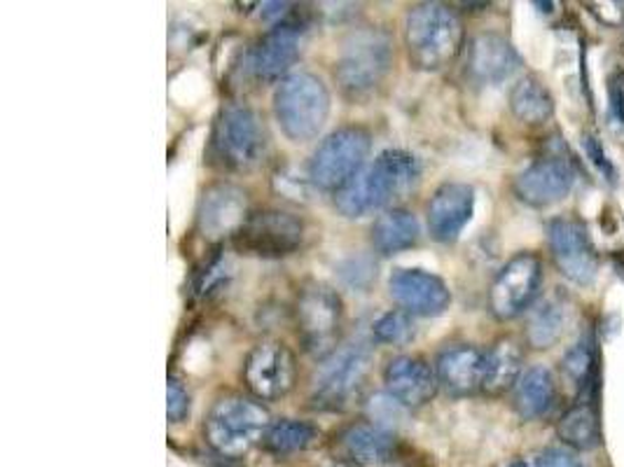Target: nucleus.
I'll list each match as a JSON object with an SVG mask.
<instances>
[{"instance_id":"f257e3e1","label":"nucleus","mask_w":624,"mask_h":467,"mask_svg":"<svg viewBox=\"0 0 624 467\" xmlns=\"http://www.w3.org/2000/svg\"><path fill=\"white\" fill-rule=\"evenodd\" d=\"M421 178L419 159L408 150H384L370 167L335 192V206L345 217H362L408 194Z\"/></svg>"},{"instance_id":"f03ea898","label":"nucleus","mask_w":624,"mask_h":467,"mask_svg":"<svg viewBox=\"0 0 624 467\" xmlns=\"http://www.w3.org/2000/svg\"><path fill=\"white\" fill-rule=\"evenodd\" d=\"M274 115L293 144H309L330 117V92L314 73H290L274 92Z\"/></svg>"},{"instance_id":"7ed1b4c3","label":"nucleus","mask_w":624,"mask_h":467,"mask_svg":"<svg viewBox=\"0 0 624 467\" xmlns=\"http://www.w3.org/2000/svg\"><path fill=\"white\" fill-rule=\"evenodd\" d=\"M391 64V38L379 29H360L341 43L335 64V79L345 96L360 100L374 94V89L384 83Z\"/></svg>"},{"instance_id":"20e7f679","label":"nucleus","mask_w":624,"mask_h":467,"mask_svg":"<svg viewBox=\"0 0 624 467\" xmlns=\"http://www.w3.org/2000/svg\"><path fill=\"white\" fill-rule=\"evenodd\" d=\"M405 45L414 66L424 71L445 68L463 45L461 19L445 6H416L405 19Z\"/></svg>"},{"instance_id":"39448f33","label":"nucleus","mask_w":624,"mask_h":467,"mask_svg":"<svg viewBox=\"0 0 624 467\" xmlns=\"http://www.w3.org/2000/svg\"><path fill=\"white\" fill-rule=\"evenodd\" d=\"M269 412L246 397H223L207 418V439L218 454L236 458L248 454L269 431Z\"/></svg>"},{"instance_id":"423d86ee","label":"nucleus","mask_w":624,"mask_h":467,"mask_svg":"<svg viewBox=\"0 0 624 467\" xmlns=\"http://www.w3.org/2000/svg\"><path fill=\"white\" fill-rule=\"evenodd\" d=\"M372 136L362 127H341L320 144L309 161V180L316 188L337 192L366 169Z\"/></svg>"},{"instance_id":"0eeeda50","label":"nucleus","mask_w":624,"mask_h":467,"mask_svg":"<svg viewBox=\"0 0 624 467\" xmlns=\"http://www.w3.org/2000/svg\"><path fill=\"white\" fill-rule=\"evenodd\" d=\"M297 335L305 349L314 355H328L335 351V343L345 320V307L339 295L324 286V283H309L297 297Z\"/></svg>"},{"instance_id":"6e6552de","label":"nucleus","mask_w":624,"mask_h":467,"mask_svg":"<svg viewBox=\"0 0 624 467\" xmlns=\"http://www.w3.org/2000/svg\"><path fill=\"white\" fill-rule=\"evenodd\" d=\"M372 364V353L366 343H349L332 351L316 372L314 402L324 410H337L360 391Z\"/></svg>"},{"instance_id":"1a4fd4ad","label":"nucleus","mask_w":624,"mask_h":467,"mask_svg":"<svg viewBox=\"0 0 624 467\" xmlns=\"http://www.w3.org/2000/svg\"><path fill=\"white\" fill-rule=\"evenodd\" d=\"M220 164L232 171H251L265 152V131L246 106H230L220 115L213 136Z\"/></svg>"},{"instance_id":"9d476101","label":"nucleus","mask_w":624,"mask_h":467,"mask_svg":"<svg viewBox=\"0 0 624 467\" xmlns=\"http://www.w3.org/2000/svg\"><path fill=\"white\" fill-rule=\"evenodd\" d=\"M548 241L559 274L575 286H592L599 276V253L585 222L575 217H557L548 225Z\"/></svg>"},{"instance_id":"9b49d317","label":"nucleus","mask_w":624,"mask_h":467,"mask_svg":"<svg viewBox=\"0 0 624 467\" xmlns=\"http://www.w3.org/2000/svg\"><path fill=\"white\" fill-rule=\"evenodd\" d=\"M542 283V259L519 253L498 272L489 290V311L498 320H512L531 309Z\"/></svg>"},{"instance_id":"f8f14e48","label":"nucleus","mask_w":624,"mask_h":467,"mask_svg":"<svg viewBox=\"0 0 624 467\" xmlns=\"http://www.w3.org/2000/svg\"><path fill=\"white\" fill-rule=\"evenodd\" d=\"M305 238L302 220L286 211H263L251 215L234 234V246L260 257H284L295 253Z\"/></svg>"},{"instance_id":"ddd939ff","label":"nucleus","mask_w":624,"mask_h":467,"mask_svg":"<svg viewBox=\"0 0 624 467\" xmlns=\"http://www.w3.org/2000/svg\"><path fill=\"white\" fill-rule=\"evenodd\" d=\"M295 355L281 341L257 343L244 364V381L248 391L265 402L288 395L295 385Z\"/></svg>"},{"instance_id":"4468645a","label":"nucleus","mask_w":624,"mask_h":467,"mask_svg":"<svg viewBox=\"0 0 624 467\" xmlns=\"http://www.w3.org/2000/svg\"><path fill=\"white\" fill-rule=\"evenodd\" d=\"M575 185V171L569 159L542 157L515 178V194L521 204L546 209L557 204Z\"/></svg>"},{"instance_id":"2eb2a0df","label":"nucleus","mask_w":624,"mask_h":467,"mask_svg":"<svg viewBox=\"0 0 624 467\" xmlns=\"http://www.w3.org/2000/svg\"><path fill=\"white\" fill-rule=\"evenodd\" d=\"M389 295L400 304L402 311L424 318L442 316L452 304L447 283L424 269H395L389 278Z\"/></svg>"},{"instance_id":"dca6fc26","label":"nucleus","mask_w":624,"mask_h":467,"mask_svg":"<svg viewBox=\"0 0 624 467\" xmlns=\"http://www.w3.org/2000/svg\"><path fill=\"white\" fill-rule=\"evenodd\" d=\"M246 213V192L232 182H215L199 201V232L211 241L236 234L248 220Z\"/></svg>"},{"instance_id":"f3484780","label":"nucleus","mask_w":624,"mask_h":467,"mask_svg":"<svg viewBox=\"0 0 624 467\" xmlns=\"http://www.w3.org/2000/svg\"><path fill=\"white\" fill-rule=\"evenodd\" d=\"M475 213V190L466 182H445L429 201L431 236L440 243L456 241Z\"/></svg>"},{"instance_id":"a211bd4d","label":"nucleus","mask_w":624,"mask_h":467,"mask_svg":"<svg viewBox=\"0 0 624 467\" xmlns=\"http://www.w3.org/2000/svg\"><path fill=\"white\" fill-rule=\"evenodd\" d=\"M302 35H305V26L295 22L274 26L251 52V73L263 83H274L281 75H286L299 56Z\"/></svg>"},{"instance_id":"6ab92c4d","label":"nucleus","mask_w":624,"mask_h":467,"mask_svg":"<svg viewBox=\"0 0 624 467\" xmlns=\"http://www.w3.org/2000/svg\"><path fill=\"white\" fill-rule=\"evenodd\" d=\"M384 383L391 397L402 407H424L437 393V374L431 364L414 355L393 358L384 370Z\"/></svg>"},{"instance_id":"aec40b11","label":"nucleus","mask_w":624,"mask_h":467,"mask_svg":"<svg viewBox=\"0 0 624 467\" xmlns=\"http://www.w3.org/2000/svg\"><path fill=\"white\" fill-rule=\"evenodd\" d=\"M519 64L515 45L498 33H479L468 47V75L477 85L506 83Z\"/></svg>"},{"instance_id":"412c9836","label":"nucleus","mask_w":624,"mask_h":467,"mask_svg":"<svg viewBox=\"0 0 624 467\" xmlns=\"http://www.w3.org/2000/svg\"><path fill=\"white\" fill-rule=\"evenodd\" d=\"M437 381L454 397H468L482 391L485 376V353L475 347H454L437 358Z\"/></svg>"},{"instance_id":"4be33fe9","label":"nucleus","mask_w":624,"mask_h":467,"mask_svg":"<svg viewBox=\"0 0 624 467\" xmlns=\"http://www.w3.org/2000/svg\"><path fill=\"white\" fill-rule=\"evenodd\" d=\"M525 374V351L515 339H500L485 353V376L482 393L489 397L515 391L517 381Z\"/></svg>"},{"instance_id":"5701e85b","label":"nucleus","mask_w":624,"mask_h":467,"mask_svg":"<svg viewBox=\"0 0 624 467\" xmlns=\"http://www.w3.org/2000/svg\"><path fill=\"white\" fill-rule=\"evenodd\" d=\"M554 379L548 368H529L517 381L512 391V407L525 421H536L546 416L554 404Z\"/></svg>"},{"instance_id":"b1692460","label":"nucleus","mask_w":624,"mask_h":467,"mask_svg":"<svg viewBox=\"0 0 624 467\" xmlns=\"http://www.w3.org/2000/svg\"><path fill=\"white\" fill-rule=\"evenodd\" d=\"M421 236L419 220L414 213L393 209L379 215L372 227V243L381 255H395L416 246Z\"/></svg>"},{"instance_id":"393cba45","label":"nucleus","mask_w":624,"mask_h":467,"mask_svg":"<svg viewBox=\"0 0 624 467\" xmlns=\"http://www.w3.org/2000/svg\"><path fill=\"white\" fill-rule=\"evenodd\" d=\"M557 437L573 452H592L601 444V423L592 402H578L557 423Z\"/></svg>"},{"instance_id":"a878e982","label":"nucleus","mask_w":624,"mask_h":467,"mask_svg":"<svg viewBox=\"0 0 624 467\" xmlns=\"http://www.w3.org/2000/svg\"><path fill=\"white\" fill-rule=\"evenodd\" d=\"M341 444H345L347 456L360 465H379L393 454V437L370 423L351 425L341 435Z\"/></svg>"},{"instance_id":"bb28decb","label":"nucleus","mask_w":624,"mask_h":467,"mask_svg":"<svg viewBox=\"0 0 624 467\" xmlns=\"http://www.w3.org/2000/svg\"><path fill=\"white\" fill-rule=\"evenodd\" d=\"M510 110L519 121L538 127L554 115V98L536 77H525L510 92Z\"/></svg>"},{"instance_id":"cd10ccee","label":"nucleus","mask_w":624,"mask_h":467,"mask_svg":"<svg viewBox=\"0 0 624 467\" xmlns=\"http://www.w3.org/2000/svg\"><path fill=\"white\" fill-rule=\"evenodd\" d=\"M567 328V309L559 299H546L531 309L527 320V341L536 351L552 349Z\"/></svg>"},{"instance_id":"c85d7f7f","label":"nucleus","mask_w":624,"mask_h":467,"mask_svg":"<svg viewBox=\"0 0 624 467\" xmlns=\"http://www.w3.org/2000/svg\"><path fill=\"white\" fill-rule=\"evenodd\" d=\"M318 428L307 421H295V418H284L269 425V431L265 435V446L267 452L276 456H288L305 452L318 439Z\"/></svg>"},{"instance_id":"c756f323","label":"nucleus","mask_w":624,"mask_h":467,"mask_svg":"<svg viewBox=\"0 0 624 467\" xmlns=\"http://www.w3.org/2000/svg\"><path fill=\"white\" fill-rule=\"evenodd\" d=\"M372 337L379 343H389V347H400V343H408L414 337L412 314L402 311V309L381 314L372 325Z\"/></svg>"},{"instance_id":"7c9ffc66","label":"nucleus","mask_w":624,"mask_h":467,"mask_svg":"<svg viewBox=\"0 0 624 467\" xmlns=\"http://www.w3.org/2000/svg\"><path fill=\"white\" fill-rule=\"evenodd\" d=\"M563 372H567V376L578 385L580 391H585L588 385L594 383V343L592 339H582L578 341L575 347L563 355Z\"/></svg>"},{"instance_id":"2f4dec72","label":"nucleus","mask_w":624,"mask_h":467,"mask_svg":"<svg viewBox=\"0 0 624 467\" xmlns=\"http://www.w3.org/2000/svg\"><path fill=\"white\" fill-rule=\"evenodd\" d=\"M209 94V83L207 77L201 75L194 68L188 71H180L173 79H171V87H169V96L178 108H194L199 106L204 96Z\"/></svg>"},{"instance_id":"473e14b6","label":"nucleus","mask_w":624,"mask_h":467,"mask_svg":"<svg viewBox=\"0 0 624 467\" xmlns=\"http://www.w3.org/2000/svg\"><path fill=\"white\" fill-rule=\"evenodd\" d=\"M190 194H192V171L188 167L173 169L171 173V211L176 217H180L190 206Z\"/></svg>"},{"instance_id":"72a5a7b5","label":"nucleus","mask_w":624,"mask_h":467,"mask_svg":"<svg viewBox=\"0 0 624 467\" xmlns=\"http://www.w3.org/2000/svg\"><path fill=\"white\" fill-rule=\"evenodd\" d=\"M190 414V393L178 379L167 383V416L171 423H183Z\"/></svg>"},{"instance_id":"f704fd0d","label":"nucleus","mask_w":624,"mask_h":467,"mask_svg":"<svg viewBox=\"0 0 624 467\" xmlns=\"http://www.w3.org/2000/svg\"><path fill=\"white\" fill-rule=\"evenodd\" d=\"M582 146H585V152H588V157L592 159V164L599 169V173L606 178L611 185H615V180H617V171H615V167H613V161L609 159V152L603 150V144L601 140L596 138V136H592V134H588L585 138H582Z\"/></svg>"},{"instance_id":"c9c22d12","label":"nucleus","mask_w":624,"mask_h":467,"mask_svg":"<svg viewBox=\"0 0 624 467\" xmlns=\"http://www.w3.org/2000/svg\"><path fill=\"white\" fill-rule=\"evenodd\" d=\"M186 370L192 374H201L209 370V343L207 341H192L186 351Z\"/></svg>"},{"instance_id":"e433bc0d","label":"nucleus","mask_w":624,"mask_h":467,"mask_svg":"<svg viewBox=\"0 0 624 467\" xmlns=\"http://www.w3.org/2000/svg\"><path fill=\"white\" fill-rule=\"evenodd\" d=\"M533 467H582L573 452L569 449H548L542 452Z\"/></svg>"},{"instance_id":"4c0bfd02","label":"nucleus","mask_w":624,"mask_h":467,"mask_svg":"<svg viewBox=\"0 0 624 467\" xmlns=\"http://www.w3.org/2000/svg\"><path fill=\"white\" fill-rule=\"evenodd\" d=\"M609 94H611V108L615 117L624 125V83H620V79H611Z\"/></svg>"},{"instance_id":"58836bf2","label":"nucleus","mask_w":624,"mask_h":467,"mask_svg":"<svg viewBox=\"0 0 624 467\" xmlns=\"http://www.w3.org/2000/svg\"><path fill=\"white\" fill-rule=\"evenodd\" d=\"M508 467H529L527 463H521V460H517V463H512V465H508Z\"/></svg>"},{"instance_id":"ea45409f","label":"nucleus","mask_w":624,"mask_h":467,"mask_svg":"<svg viewBox=\"0 0 624 467\" xmlns=\"http://www.w3.org/2000/svg\"><path fill=\"white\" fill-rule=\"evenodd\" d=\"M328 467H349V465H345V463H332V465H328Z\"/></svg>"}]
</instances>
